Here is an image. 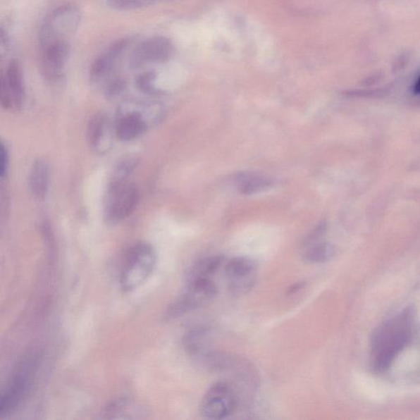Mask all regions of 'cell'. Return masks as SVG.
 Listing matches in <instances>:
<instances>
[{
  "label": "cell",
  "instance_id": "1",
  "mask_svg": "<svg viewBox=\"0 0 420 420\" xmlns=\"http://www.w3.org/2000/svg\"><path fill=\"white\" fill-rule=\"evenodd\" d=\"M414 323L412 308L385 322L374 334L371 347V366L382 373L392 366L394 359L411 341Z\"/></svg>",
  "mask_w": 420,
  "mask_h": 420
},
{
  "label": "cell",
  "instance_id": "2",
  "mask_svg": "<svg viewBox=\"0 0 420 420\" xmlns=\"http://www.w3.org/2000/svg\"><path fill=\"white\" fill-rule=\"evenodd\" d=\"M156 253L147 243L135 244L125 254L120 287L125 292L133 291L147 281L156 265Z\"/></svg>",
  "mask_w": 420,
  "mask_h": 420
},
{
  "label": "cell",
  "instance_id": "3",
  "mask_svg": "<svg viewBox=\"0 0 420 420\" xmlns=\"http://www.w3.org/2000/svg\"><path fill=\"white\" fill-rule=\"evenodd\" d=\"M82 20L80 9L73 4H65L49 15L39 32L42 51L49 44L65 42V37L77 31Z\"/></svg>",
  "mask_w": 420,
  "mask_h": 420
},
{
  "label": "cell",
  "instance_id": "4",
  "mask_svg": "<svg viewBox=\"0 0 420 420\" xmlns=\"http://www.w3.org/2000/svg\"><path fill=\"white\" fill-rule=\"evenodd\" d=\"M138 202L139 191L134 184H109L105 202V218L111 223L123 221L132 214Z\"/></svg>",
  "mask_w": 420,
  "mask_h": 420
},
{
  "label": "cell",
  "instance_id": "5",
  "mask_svg": "<svg viewBox=\"0 0 420 420\" xmlns=\"http://www.w3.org/2000/svg\"><path fill=\"white\" fill-rule=\"evenodd\" d=\"M218 288L212 279H197L187 281L186 292L169 308L168 316L177 318L194 311L211 301Z\"/></svg>",
  "mask_w": 420,
  "mask_h": 420
},
{
  "label": "cell",
  "instance_id": "6",
  "mask_svg": "<svg viewBox=\"0 0 420 420\" xmlns=\"http://www.w3.org/2000/svg\"><path fill=\"white\" fill-rule=\"evenodd\" d=\"M237 406L236 394L228 383L218 382L204 393L199 413L209 419H222L230 416Z\"/></svg>",
  "mask_w": 420,
  "mask_h": 420
},
{
  "label": "cell",
  "instance_id": "7",
  "mask_svg": "<svg viewBox=\"0 0 420 420\" xmlns=\"http://www.w3.org/2000/svg\"><path fill=\"white\" fill-rule=\"evenodd\" d=\"M257 264L252 259L238 257L224 264V273L230 291L233 295L247 293L256 283Z\"/></svg>",
  "mask_w": 420,
  "mask_h": 420
},
{
  "label": "cell",
  "instance_id": "8",
  "mask_svg": "<svg viewBox=\"0 0 420 420\" xmlns=\"http://www.w3.org/2000/svg\"><path fill=\"white\" fill-rule=\"evenodd\" d=\"M34 364H27L15 375L0 400V417L8 416L22 403L32 385Z\"/></svg>",
  "mask_w": 420,
  "mask_h": 420
},
{
  "label": "cell",
  "instance_id": "9",
  "mask_svg": "<svg viewBox=\"0 0 420 420\" xmlns=\"http://www.w3.org/2000/svg\"><path fill=\"white\" fill-rule=\"evenodd\" d=\"M173 46L168 39L157 37L147 39L135 49L131 56L132 67L148 63H163L172 57Z\"/></svg>",
  "mask_w": 420,
  "mask_h": 420
},
{
  "label": "cell",
  "instance_id": "10",
  "mask_svg": "<svg viewBox=\"0 0 420 420\" xmlns=\"http://www.w3.org/2000/svg\"><path fill=\"white\" fill-rule=\"evenodd\" d=\"M42 51L41 68L44 78L49 81H55L61 78L69 57L70 49L68 43L54 42Z\"/></svg>",
  "mask_w": 420,
  "mask_h": 420
},
{
  "label": "cell",
  "instance_id": "11",
  "mask_svg": "<svg viewBox=\"0 0 420 420\" xmlns=\"http://www.w3.org/2000/svg\"><path fill=\"white\" fill-rule=\"evenodd\" d=\"M106 115L97 113L89 119L87 137L91 147L99 154L106 153L111 147V132Z\"/></svg>",
  "mask_w": 420,
  "mask_h": 420
},
{
  "label": "cell",
  "instance_id": "12",
  "mask_svg": "<svg viewBox=\"0 0 420 420\" xmlns=\"http://www.w3.org/2000/svg\"><path fill=\"white\" fill-rule=\"evenodd\" d=\"M1 84L7 89L13 103V109H22L25 98L23 71L18 59L8 63L6 74L2 75Z\"/></svg>",
  "mask_w": 420,
  "mask_h": 420
},
{
  "label": "cell",
  "instance_id": "13",
  "mask_svg": "<svg viewBox=\"0 0 420 420\" xmlns=\"http://www.w3.org/2000/svg\"><path fill=\"white\" fill-rule=\"evenodd\" d=\"M49 183V166L46 160L39 159L35 162L30 173L29 188L33 197L37 199L46 197Z\"/></svg>",
  "mask_w": 420,
  "mask_h": 420
},
{
  "label": "cell",
  "instance_id": "14",
  "mask_svg": "<svg viewBox=\"0 0 420 420\" xmlns=\"http://www.w3.org/2000/svg\"><path fill=\"white\" fill-rule=\"evenodd\" d=\"M225 258L214 256L204 258L194 263L187 275V281L197 279H211L213 274L225 264Z\"/></svg>",
  "mask_w": 420,
  "mask_h": 420
},
{
  "label": "cell",
  "instance_id": "15",
  "mask_svg": "<svg viewBox=\"0 0 420 420\" xmlns=\"http://www.w3.org/2000/svg\"><path fill=\"white\" fill-rule=\"evenodd\" d=\"M239 192L244 194H252L265 191L273 186L271 179L264 175L256 173H241L236 178Z\"/></svg>",
  "mask_w": 420,
  "mask_h": 420
},
{
  "label": "cell",
  "instance_id": "16",
  "mask_svg": "<svg viewBox=\"0 0 420 420\" xmlns=\"http://www.w3.org/2000/svg\"><path fill=\"white\" fill-rule=\"evenodd\" d=\"M335 248L328 242H318L307 247L303 254L304 261L312 264L328 262L335 256Z\"/></svg>",
  "mask_w": 420,
  "mask_h": 420
},
{
  "label": "cell",
  "instance_id": "17",
  "mask_svg": "<svg viewBox=\"0 0 420 420\" xmlns=\"http://www.w3.org/2000/svg\"><path fill=\"white\" fill-rule=\"evenodd\" d=\"M118 58L110 49L106 54L101 55L92 64L89 69V78L92 82L101 81L111 71L115 60Z\"/></svg>",
  "mask_w": 420,
  "mask_h": 420
},
{
  "label": "cell",
  "instance_id": "18",
  "mask_svg": "<svg viewBox=\"0 0 420 420\" xmlns=\"http://www.w3.org/2000/svg\"><path fill=\"white\" fill-rule=\"evenodd\" d=\"M206 332L203 328H197L192 330L185 337V347L189 354L193 356H197L201 353L204 345H206Z\"/></svg>",
  "mask_w": 420,
  "mask_h": 420
},
{
  "label": "cell",
  "instance_id": "19",
  "mask_svg": "<svg viewBox=\"0 0 420 420\" xmlns=\"http://www.w3.org/2000/svg\"><path fill=\"white\" fill-rule=\"evenodd\" d=\"M137 160L134 158H126L122 160L115 168L110 184L127 183L128 178L136 168Z\"/></svg>",
  "mask_w": 420,
  "mask_h": 420
},
{
  "label": "cell",
  "instance_id": "20",
  "mask_svg": "<svg viewBox=\"0 0 420 420\" xmlns=\"http://www.w3.org/2000/svg\"><path fill=\"white\" fill-rule=\"evenodd\" d=\"M156 0H106L109 8L120 11L141 8L153 4Z\"/></svg>",
  "mask_w": 420,
  "mask_h": 420
},
{
  "label": "cell",
  "instance_id": "21",
  "mask_svg": "<svg viewBox=\"0 0 420 420\" xmlns=\"http://www.w3.org/2000/svg\"><path fill=\"white\" fill-rule=\"evenodd\" d=\"M156 75L154 72H148L141 75L137 79V87L140 91L148 94H158L159 91L154 86Z\"/></svg>",
  "mask_w": 420,
  "mask_h": 420
},
{
  "label": "cell",
  "instance_id": "22",
  "mask_svg": "<svg viewBox=\"0 0 420 420\" xmlns=\"http://www.w3.org/2000/svg\"><path fill=\"white\" fill-rule=\"evenodd\" d=\"M326 223L324 222L320 223L315 227L311 233L308 235L303 242L304 247H309L312 246L315 243H318L320 239H321L326 232Z\"/></svg>",
  "mask_w": 420,
  "mask_h": 420
},
{
  "label": "cell",
  "instance_id": "23",
  "mask_svg": "<svg viewBox=\"0 0 420 420\" xmlns=\"http://www.w3.org/2000/svg\"><path fill=\"white\" fill-rule=\"evenodd\" d=\"M127 88V83L123 79H116L109 84L107 88L106 96L109 99H115L125 92Z\"/></svg>",
  "mask_w": 420,
  "mask_h": 420
},
{
  "label": "cell",
  "instance_id": "24",
  "mask_svg": "<svg viewBox=\"0 0 420 420\" xmlns=\"http://www.w3.org/2000/svg\"><path fill=\"white\" fill-rule=\"evenodd\" d=\"M9 157L8 152L4 144L0 147V176L2 178L6 177L8 169Z\"/></svg>",
  "mask_w": 420,
  "mask_h": 420
},
{
  "label": "cell",
  "instance_id": "25",
  "mask_svg": "<svg viewBox=\"0 0 420 420\" xmlns=\"http://www.w3.org/2000/svg\"><path fill=\"white\" fill-rule=\"evenodd\" d=\"M412 91L414 94H420V76L416 80V82H414Z\"/></svg>",
  "mask_w": 420,
  "mask_h": 420
},
{
  "label": "cell",
  "instance_id": "26",
  "mask_svg": "<svg viewBox=\"0 0 420 420\" xmlns=\"http://www.w3.org/2000/svg\"><path fill=\"white\" fill-rule=\"evenodd\" d=\"M303 285L304 284L302 283L295 284L294 286L291 289H289V293L293 294L295 292H298L299 289L303 288Z\"/></svg>",
  "mask_w": 420,
  "mask_h": 420
}]
</instances>
